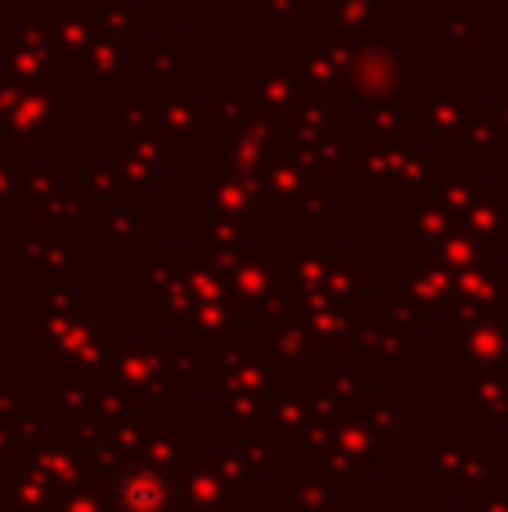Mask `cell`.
<instances>
[{
  "label": "cell",
  "mask_w": 508,
  "mask_h": 512,
  "mask_svg": "<svg viewBox=\"0 0 508 512\" xmlns=\"http://www.w3.org/2000/svg\"><path fill=\"white\" fill-rule=\"evenodd\" d=\"M117 508L122 512H171L176 508V486L158 468H131L117 477Z\"/></svg>",
  "instance_id": "1"
}]
</instances>
